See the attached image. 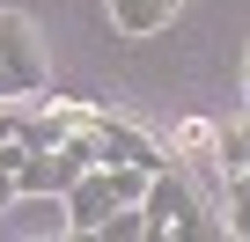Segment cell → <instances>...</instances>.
I'll return each mask as SVG.
<instances>
[{
    "label": "cell",
    "mask_w": 250,
    "mask_h": 242,
    "mask_svg": "<svg viewBox=\"0 0 250 242\" xmlns=\"http://www.w3.org/2000/svg\"><path fill=\"white\" fill-rule=\"evenodd\" d=\"M140 191H147V169H133V162H88L59 191V213H66L74 235H96L110 220V205H140Z\"/></svg>",
    "instance_id": "obj_1"
},
{
    "label": "cell",
    "mask_w": 250,
    "mask_h": 242,
    "mask_svg": "<svg viewBox=\"0 0 250 242\" xmlns=\"http://www.w3.org/2000/svg\"><path fill=\"white\" fill-rule=\"evenodd\" d=\"M140 213H147V235H177V242H206V235H221V220L191 198V184H184L177 169H155V176H147Z\"/></svg>",
    "instance_id": "obj_2"
},
{
    "label": "cell",
    "mask_w": 250,
    "mask_h": 242,
    "mask_svg": "<svg viewBox=\"0 0 250 242\" xmlns=\"http://www.w3.org/2000/svg\"><path fill=\"white\" fill-rule=\"evenodd\" d=\"M96 162V140H88V125H74L66 140H52V147H37L22 169H15V198H59L81 169Z\"/></svg>",
    "instance_id": "obj_3"
},
{
    "label": "cell",
    "mask_w": 250,
    "mask_h": 242,
    "mask_svg": "<svg viewBox=\"0 0 250 242\" xmlns=\"http://www.w3.org/2000/svg\"><path fill=\"white\" fill-rule=\"evenodd\" d=\"M44 88H52V66L37 52V30L0 8V103H22V95H44Z\"/></svg>",
    "instance_id": "obj_4"
},
{
    "label": "cell",
    "mask_w": 250,
    "mask_h": 242,
    "mask_svg": "<svg viewBox=\"0 0 250 242\" xmlns=\"http://www.w3.org/2000/svg\"><path fill=\"white\" fill-rule=\"evenodd\" d=\"M81 125H88V140H96V162H133V169H169V154H162V140H147L140 125H125V117H110V110H96L88 103V117H81Z\"/></svg>",
    "instance_id": "obj_5"
},
{
    "label": "cell",
    "mask_w": 250,
    "mask_h": 242,
    "mask_svg": "<svg viewBox=\"0 0 250 242\" xmlns=\"http://www.w3.org/2000/svg\"><path fill=\"white\" fill-rule=\"evenodd\" d=\"M177 8L184 0H103V15H110L118 37H162L177 22Z\"/></svg>",
    "instance_id": "obj_6"
},
{
    "label": "cell",
    "mask_w": 250,
    "mask_h": 242,
    "mask_svg": "<svg viewBox=\"0 0 250 242\" xmlns=\"http://www.w3.org/2000/svg\"><path fill=\"white\" fill-rule=\"evenodd\" d=\"M221 235L250 242V176H221Z\"/></svg>",
    "instance_id": "obj_7"
},
{
    "label": "cell",
    "mask_w": 250,
    "mask_h": 242,
    "mask_svg": "<svg viewBox=\"0 0 250 242\" xmlns=\"http://www.w3.org/2000/svg\"><path fill=\"white\" fill-rule=\"evenodd\" d=\"M213 169L221 176H250V117L228 125V132H213Z\"/></svg>",
    "instance_id": "obj_8"
},
{
    "label": "cell",
    "mask_w": 250,
    "mask_h": 242,
    "mask_svg": "<svg viewBox=\"0 0 250 242\" xmlns=\"http://www.w3.org/2000/svg\"><path fill=\"white\" fill-rule=\"evenodd\" d=\"M88 242H147V213H140V205H110V220H103Z\"/></svg>",
    "instance_id": "obj_9"
},
{
    "label": "cell",
    "mask_w": 250,
    "mask_h": 242,
    "mask_svg": "<svg viewBox=\"0 0 250 242\" xmlns=\"http://www.w3.org/2000/svg\"><path fill=\"white\" fill-rule=\"evenodd\" d=\"M213 132H221L213 117H184V125L169 132V147H177V154H213Z\"/></svg>",
    "instance_id": "obj_10"
},
{
    "label": "cell",
    "mask_w": 250,
    "mask_h": 242,
    "mask_svg": "<svg viewBox=\"0 0 250 242\" xmlns=\"http://www.w3.org/2000/svg\"><path fill=\"white\" fill-rule=\"evenodd\" d=\"M8 205H15V191H0V213H8Z\"/></svg>",
    "instance_id": "obj_11"
},
{
    "label": "cell",
    "mask_w": 250,
    "mask_h": 242,
    "mask_svg": "<svg viewBox=\"0 0 250 242\" xmlns=\"http://www.w3.org/2000/svg\"><path fill=\"white\" fill-rule=\"evenodd\" d=\"M243 95H250V59H243Z\"/></svg>",
    "instance_id": "obj_12"
}]
</instances>
